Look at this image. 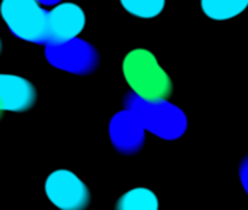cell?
<instances>
[{"label":"cell","mask_w":248,"mask_h":210,"mask_svg":"<svg viewBox=\"0 0 248 210\" xmlns=\"http://www.w3.org/2000/svg\"><path fill=\"white\" fill-rule=\"evenodd\" d=\"M124 108L133 111L146 132L164 140L180 139L187 129V117L181 108L168 102L165 98L146 99L135 92L124 96Z\"/></svg>","instance_id":"1"},{"label":"cell","mask_w":248,"mask_h":210,"mask_svg":"<svg viewBox=\"0 0 248 210\" xmlns=\"http://www.w3.org/2000/svg\"><path fill=\"white\" fill-rule=\"evenodd\" d=\"M123 75L132 92L142 98L168 99L172 92L171 77L149 50L136 48L124 57Z\"/></svg>","instance_id":"2"},{"label":"cell","mask_w":248,"mask_h":210,"mask_svg":"<svg viewBox=\"0 0 248 210\" xmlns=\"http://www.w3.org/2000/svg\"><path fill=\"white\" fill-rule=\"evenodd\" d=\"M0 12L16 38L44 45L50 41L48 12L38 0H3Z\"/></svg>","instance_id":"3"},{"label":"cell","mask_w":248,"mask_h":210,"mask_svg":"<svg viewBox=\"0 0 248 210\" xmlns=\"http://www.w3.org/2000/svg\"><path fill=\"white\" fill-rule=\"evenodd\" d=\"M46 59L51 66L73 75H89L99 64L96 48L78 37L64 43H47Z\"/></svg>","instance_id":"4"},{"label":"cell","mask_w":248,"mask_h":210,"mask_svg":"<svg viewBox=\"0 0 248 210\" xmlns=\"http://www.w3.org/2000/svg\"><path fill=\"white\" fill-rule=\"evenodd\" d=\"M46 193L50 201L62 210L85 209L91 200L85 182L67 169H59L48 175L46 181Z\"/></svg>","instance_id":"5"},{"label":"cell","mask_w":248,"mask_h":210,"mask_svg":"<svg viewBox=\"0 0 248 210\" xmlns=\"http://www.w3.org/2000/svg\"><path fill=\"white\" fill-rule=\"evenodd\" d=\"M146 129L138 116L124 108L118 111L109 121V139L117 152L121 155H136L143 149Z\"/></svg>","instance_id":"6"},{"label":"cell","mask_w":248,"mask_h":210,"mask_svg":"<svg viewBox=\"0 0 248 210\" xmlns=\"http://www.w3.org/2000/svg\"><path fill=\"white\" fill-rule=\"evenodd\" d=\"M86 16L75 3H59L48 12V43H64L76 38L85 28Z\"/></svg>","instance_id":"7"},{"label":"cell","mask_w":248,"mask_h":210,"mask_svg":"<svg viewBox=\"0 0 248 210\" xmlns=\"http://www.w3.org/2000/svg\"><path fill=\"white\" fill-rule=\"evenodd\" d=\"M37 90L34 85L15 75H0V110L22 113L34 107Z\"/></svg>","instance_id":"8"},{"label":"cell","mask_w":248,"mask_h":210,"mask_svg":"<svg viewBox=\"0 0 248 210\" xmlns=\"http://www.w3.org/2000/svg\"><path fill=\"white\" fill-rule=\"evenodd\" d=\"M202 11L213 21H228L248 8V0H200Z\"/></svg>","instance_id":"9"},{"label":"cell","mask_w":248,"mask_h":210,"mask_svg":"<svg viewBox=\"0 0 248 210\" xmlns=\"http://www.w3.org/2000/svg\"><path fill=\"white\" fill-rule=\"evenodd\" d=\"M115 207L117 210H158L159 201L152 190L138 187L124 193L118 198Z\"/></svg>","instance_id":"10"},{"label":"cell","mask_w":248,"mask_h":210,"mask_svg":"<svg viewBox=\"0 0 248 210\" xmlns=\"http://www.w3.org/2000/svg\"><path fill=\"white\" fill-rule=\"evenodd\" d=\"M120 2L130 15L142 19L156 18L165 8V0H120Z\"/></svg>","instance_id":"11"},{"label":"cell","mask_w":248,"mask_h":210,"mask_svg":"<svg viewBox=\"0 0 248 210\" xmlns=\"http://www.w3.org/2000/svg\"><path fill=\"white\" fill-rule=\"evenodd\" d=\"M239 180L245 193L248 194V156H245L239 164Z\"/></svg>","instance_id":"12"},{"label":"cell","mask_w":248,"mask_h":210,"mask_svg":"<svg viewBox=\"0 0 248 210\" xmlns=\"http://www.w3.org/2000/svg\"><path fill=\"white\" fill-rule=\"evenodd\" d=\"M38 2L44 6H56L62 2V0H38Z\"/></svg>","instance_id":"13"},{"label":"cell","mask_w":248,"mask_h":210,"mask_svg":"<svg viewBox=\"0 0 248 210\" xmlns=\"http://www.w3.org/2000/svg\"><path fill=\"white\" fill-rule=\"evenodd\" d=\"M0 51H2V41H0Z\"/></svg>","instance_id":"14"},{"label":"cell","mask_w":248,"mask_h":210,"mask_svg":"<svg viewBox=\"0 0 248 210\" xmlns=\"http://www.w3.org/2000/svg\"><path fill=\"white\" fill-rule=\"evenodd\" d=\"M0 114H2V110H0Z\"/></svg>","instance_id":"15"}]
</instances>
